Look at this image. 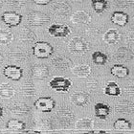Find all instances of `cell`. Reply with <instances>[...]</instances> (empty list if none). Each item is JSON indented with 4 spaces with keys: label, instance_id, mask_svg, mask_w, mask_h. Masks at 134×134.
<instances>
[{
    "label": "cell",
    "instance_id": "obj_9",
    "mask_svg": "<svg viewBox=\"0 0 134 134\" xmlns=\"http://www.w3.org/2000/svg\"><path fill=\"white\" fill-rule=\"evenodd\" d=\"M57 120L59 122V124L63 127H67L69 126L72 123V121L74 120V114L71 110L67 108H62L59 109V111L57 112Z\"/></svg>",
    "mask_w": 134,
    "mask_h": 134
},
{
    "label": "cell",
    "instance_id": "obj_19",
    "mask_svg": "<svg viewBox=\"0 0 134 134\" xmlns=\"http://www.w3.org/2000/svg\"><path fill=\"white\" fill-rule=\"evenodd\" d=\"M94 113L95 116L100 120H105L110 114V106L107 103H98L94 105Z\"/></svg>",
    "mask_w": 134,
    "mask_h": 134
},
{
    "label": "cell",
    "instance_id": "obj_18",
    "mask_svg": "<svg viewBox=\"0 0 134 134\" xmlns=\"http://www.w3.org/2000/svg\"><path fill=\"white\" fill-rule=\"evenodd\" d=\"M6 56L8 57L10 60H14V62H23L29 58V54L25 50L19 49V48H15V49H12L7 53Z\"/></svg>",
    "mask_w": 134,
    "mask_h": 134
},
{
    "label": "cell",
    "instance_id": "obj_30",
    "mask_svg": "<svg viewBox=\"0 0 134 134\" xmlns=\"http://www.w3.org/2000/svg\"><path fill=\"white\" fill-rule=\"evenodd\" d=\"M14 40V34L8 29H0V44L8 45Z\"/></svg>",
    "mask_w": 134,
    "mask_h": 134
},
{
    "label": "cell",
    "instance_id": "obj_28",
    "mask_svg": "<svg viewBox=\"0 0 134 134\" xmlns=\"http://www.w3.org/2000/svg\"><path fill=\"white\" fill-rule=\"evenodd\" d=\"M91 6L96 14H102L108 8L107 0H91Z\"/></svg>",
    "mask_w": 134,
    "mask_h": 134
},
{
    "label": "cell",
    "instance_id": "obj_12",
    "mask_svg": "<svg viewBox=\"0 0 134 134\" xmlns=\"http://www.w3.org/2000/svg\"><path fill=\"white\" fill-rule=\"evenodd\" d=\"M51 63L53 65L56 69L60 70V71H64V70H67L68 68L72 67V62L71 59H69L68 58L64 56H56L55 58L52 59L51 60Z\"/></svg>",
    "mask_w": 134,
    "mask_h": 134
},
{
    "label": "cell",
    "instance_id": "obj_22",
    "mask_svg": "<svg viewBox=\"0 0 134 134\" xmlns=\"http://www.w3.org/2000/svg\"><path fill=\"white\" fill-rule=\"evenodd\" d=\"M71 71L79 78H87L91 74V67L87 64H79L72 67Z\"/></svg>",
    "mask_w": 134,
    "mask_h": 134
},
{
    "label": "cell",
    "instance_id": "obj_37",
    "mask_svg": "<svg viewBox=\"0 0 134 134\" xmlns=\"http://www.w3.org/2000/svg\"><path fill=\"white\" fill-rule=\"evenodd\" d=\"M125 39L127 43H132L134 44V29H130L126 31L125 34Z\"/></svg>",
    "mask_w": 134,
    "mask_h": 134
},
{
    "label": "cell",
    "instance_id": "obj_3",
    "mask_svg": "<svg viewBox=\"0 0 134 134\" xmlns=\"http://www.w3.org/2000/svg\"><path fill=\"white\" fill-rule=\"evenodd\" d=\"M49 86L57 92L66 93L72 86V81L64 77H55L50 81Z\"/></svg>",
    "mask_w": 134,
    "mask_h": 134
},
{
    "label": "cell",
    "instance_id": "obj_14",
    "mask_svg": "<svg viewBox=\"0 0 134 134\" xmlns=\"http://www.w3.org/2000/svg\"><path fill=\"white\" fill-rule=\"evenodd\" d=\"M113 58L116 60H120V62H129L134 58V54L129 48L120 47L113 54Z\"/></svg>",
    "mask_w": 134,
    "mask_h": 134
},
{
    "label": "cell",
    "instance_id": "obj_16",
    "mask_svg": "<svg viewBox=\"0 0 134 134\" xmlns=\"http://www.w3.org/2000/svg\"><path fill=\"white\" fill-rule=\"evenodd\" d=\"M70 19L74 24H88L91 21V15L85 11H77L71 15Z\"/></svg>",
    "mask_w": 134,
    "mask_h": 134
},
{
    "label": "cell",
    "instance_id": "obj_26",
    "mask_svg": "<svg viewBox=\"0 0 134 134\" xmlns=\"http://www.w3.org/2000/svg\"><path fill=\"white\" fill-rule=\"evenodd\" d=\"M15 95V90L10 83L4 82L0 84V98L11 99Z\"/></svg>",
    "mask_w": 134,
    "mask_h": 134
},
{
    "label": "cell",
    "instance_id": "obj_35",
    "mask_svg": "<svg viewBox=\"0 0 134 134\" xmlns=\"http://www.w3.org/2000/svg\"><path fill=\"white\" fill-rule=\"evenodd\" d=\"M6 2L8 3L11 7L14 8H20L22 5L26 3V0H6Z\"/></svg>",
    "mask_w": 134,
    "mask_h": 134
},
{
    "label": "cell",
    "instance_id": "obj_20",
    "mask_svg": "<svg viewBox=\"0 0 134 134\" xmlns=\"http://www.w3.org/2000/svg\"><path fill=\"white\" fill-rule=\"evenodd\" d=\"M103 39L106 44H115L121 39V34L116 29H109L108 31H106L103 34Z\"/></svg>",
    "mask_w": 134,
    "mask_h": 134
},
{
    "label": "cell",
    "instance_id": "obj_36",
    "mask_svg": "<svg viewBox=\"0 0 134 134\" xmlns=\"http://www.w3.org/2000/svg\"><path fill=\"white\" fill-rule=\"evenodd\" d=\"M114 2L119 7H123V8H126V7L134 5V0H114Z\"/></svg>",
    "mask_w": 134,
    "mask_h": 134
},
{
    "label": "cell",
    "instance_id": "obj_11",
    "mask_svg": "<svg viewBox=\"0 0 134 134\" xmlns=\"http://www.w3.org/2000/svg\"><path fill=\"white\" fill-rule=\"evenodd\" d=\"M30 76L36 80H44L49 76V69L44 64H36L30 70Z\"/></svg>",
    "mask_w": 134,
    "mask_h": 134
},
{
    "label": "cell",
    "instance_id": "obj_34",
    "mask_svg": "<svg viewBox=\"0 0 134 134\" xmlns=\"http://www.w3.org/2000/svg\"><path fill=\"white\" fill-rule=\"evenodd\" d=\"M35 126H36V127L40 129H51V127H52L50 122L48 120H43V119L36 120V123H35Z\"/></svg>",
    "mask_w": 134,
    "mask_h": 134
},
{
    "label": "cell",
    "instance_id": "obj_23",
    "mask_svg": "<svg viewBox=\"0 0 134 134\" xmlns=\"http://www.w3.org/2000/svg\"><path fill=\"white\" fill-rule=\"evenodd\" d=\"M103 93L107 96L119 97L122 94V90L115 81H108L103 88Z\"/></svg>",
    "mask_w": 134,
    "mask_h": 134
},
{
    "label": "cell",
    "instance_id": "obj_5",
    "mask_svg": "<svg viewBox=\"0 0 134 134\" xmlns=\"http://www.w3.org/2000/svg\"><path fill=\"white\" fill-rule=\"evenodd\" d=\"M50 21L49 15L42 12L33 11L28 14V22L32 26H42Z\"/></svg>",
    "mask_w": 134,
    "mask_h": 134
},
{
    "label": "cell",
    "instance_id": "obj_27",
    "mask_svg": "<svg viewBox=\"0 0 134 134\" xmlns=\"http://www.w3.org/2000/svg\"><path fill=\"white\" fill-rule=\"evenodd\" d=\"M18 37L21 41L24 42H33L36 39V34L32 31L31 29H29L28 27H23L19 31L18 34Z\"/></svg>",
    "mask_w": 134,
    "mask_h": 134
},
{
    "label": "cell",
    "instance_id": "obj_10",
    "mask_svg": "<svg viewBox=\"0 0 134 134\" xmlns=\"http://www.w3.org/2000/svg\"><path fill=\"white\" fill-rule=\"evenodd\" d=\"M70 100L76 106H85L90 103V95L84 91H78L70 96Z\"/></svg>",
    "mask_w": 134,
    "mask_h": 134
},
{
    "label": "cell",
    "instance_id": "obj_6",
    "mask_svg": "<svg viewBox=\"0 0 134 134\" xmlns=\"http://www.w3.org/2000/svg\"><path fill=\"white\" fill-rule=\"evenodd\" d=\"M3 74L6 78L14 81H18L23 76V69L16 65H7L3 69Z\"/></svg>",
    "mask_w": 134,
    "mask_h": 134
},
{
    "label": "cell",
    "instance_id": "obj_43",
    "mask_svg": "<svg viewBox=\"0 0 134 134\" xmlns=\"http://www.w3.org/2000/svg\"><path fill=\"white\" fill-rule=\"evenodd\" d=\"M0 62H1V57H0Z\"/></svg>",
    "mask_w": 134,
    "mask_h": 134
},
{
    "label": "cell",
    "instance_id": "obj_42",
    "mask_svg": "<svg viewBox=\"0 0 134 134\" xmlns=\"http://www.w3.org/2000/svg\"><path fill=\"white\" fill-rule=\"evenodd\" d=\"M76 1H82V0H76Z\"/></svg>",
    "mask_w": 134,
    "mask_h": 134
},
{
    "label": "cell",
    "instance_id": "obj_41",
    "mask_svg": "<svg viewBox=\"0 0 134 134\" xmlns=\"http://www.w3.org/2000/svg\"><path fill=\"white\" fill-rule=\"evenodd\" d=\"M3 115H4V110H3L2 106H0V119L3 117Z\"/></svg>",
    "mask_w": 134,
    "mask_h": 134
},
{
    "label": "cell",
    "instance_id": "obj_17",
    "mask_svg": "<svg viewBox=\"0 0 134 134\" xmlns=\"http://www.w3.org/2000/svg\"><path fill=\"white\" fill-rule=\"evenodd\" d=\"M52 12L57 16H66L71 13V7L65 2H58L51 8Z\"/></svg>",
    "mask_w": 134,
    "mask_h": 134
},
{
    "label": "cell",
    "instance_id": "obj_1",
    "mask_svg": "<svg viewBox=\"0 0 134 134\" xmlns=\"http://www.w3.org/2000/svg\"><path fill=\"white\" fill-rule=\"evenodd\" d=\"M68 50L74 55L81 56L89 50V45L82 37L75 36L68 42Z\"/></svg>",
    "mask_w": 134,
    "mask_h": 134
},
{
    "label": "cell",
    "instance_id": "obj_8",
    "mask_svg": "<svg viewBox=\"0 0 134 134\" xmlns=\"http://www.w3.org/2000/svg\"><path fill=\"white\" fill-rule=\"evenodd\" d=\"M1 19L9 27L18 26L22 21V15L15 12H5L1 16Z\"/></svg>",
    "mask_w": 134,
    "mask_h": 134
},
{
    "label": "cell",
    "instance_id": "obj_31",
    "mask_svg": "<svg viewBox=\"0 0 134 134\" xmlns=\"http://www.w3.org/2000/svg\"><path fill=\"white\" fill-rule=\"evenodd\" d=\"M92 62L96 65H104L108 62V57L105 54L100 52V51H96L92 54Z\"/></svg>",
    "mask_w": 134,
    "mask_h": 134
},
{
    "label": "cell",
    "instance_id": "obj_39",
    "mask_svg": "<svg viewBox=\"0 0 134 134\" xmlns=\"http://www.w3.org/2000/svg\"><path fill=\"white\" fill-rule=\"evenodd\" d=\"M97 86H98V82H97L96 80H91V81L87 82V87L91 90H95L97 88Z\"/></svg>",
    "mask_w": 134,
    "mask_h": 134
},
{
    "label": "cell",
    "instance_id": "obj_40",
    "mask_svg": "<svg viewBox=\"0 0 134 134\" xmlns=\"http://www.w3.org/2000/svg\"><path fill=\"white\" fill-rule=\"evenodd\" d=\"M53 1V0H33V2L36 5H39V6H45V5H48L49 3H51Z\"/></svg>",
    "mask_w": 134,
    "mask_h": 134
},
{
    "label": "cell",
    "instance_id": "obj_33",
    "mask_svg": "<svg viewBox=\"0 0 134 134\" xmlns=\"http://www.w3.org/2000/svg\"><path fill=\"white\" fill-rule=\"evenodd\" d=\"M113 127L116 130H129L131 129V123L125 118H119L113 124Z\"/></svg>",
    "mask_w": 134,
    "mask_h": 134
},
{
    "label": "cell",
    "instance_id": "obj_15",
    "mask_svg": "<svg viewBox=\"0 0 134 134\" xmlns=\"http://www.w3.org/2000/svg\"><path fill=\"white\" fill-rule=\"evenodd\" d=\"M111 22L115 25H118L120 27H125L129 23V15L126 14L125 12L116 11L111 14Z\"/></svg>",
    "mask_w": 134,
    "mask_h": 134
},
{
    "label": "cell",
    "instance_id": "obj_21",
    "mask_svg": "<svg viewBox=\"0 0 134 134\" xmlns=\"http://www.w3.org/2000/svg\"><path fill=\"white\" fill-rule=\"evenodd\" d=\"M115 111L124 114H132L134 113V103L129 100H122L116 104Z\"/></svg>",
    "mask_w": 134,
    "mask_h": 134
},
{
    "label": "cell",
    "instance_id": "obj_29",
    "mask_svg": "<svg viewBox=\"0 0 134 134\" xmlns=\"http://www.w3.org/2000/svg\"><path fill=\"white\" fill-rule=\"evenodd\" d=\"M20 95L25 98H32L36 95V88L35 85L31 82H25L20 86Z\"/></svg>",
    "mask_w": 134,
    "mask_h": 134
},
{
    "label": "cell",
    "instance_id": "obj_7",
    "mask_svg": "<svg viewBox=\"0 0 134 134\" xmlns=\"http://www.w3.org/2000/svg\"><path fill=\"white\" fill-rule=\"evenodd\" d=\"M48 33L53 37H66L71 34V29L63 24H52L48 28Z\"/></svg>",
    "mask_w": 134,
    "mask_h": 134
},
{
    "label": "cell",
    "instance_id": "obj_38",
    "mask_svg": "<svg viewBox=\"0 0 134 134\" xmlns=\"http://www.w3.org/2000/svg\"><path fill=\"white\" fill-rule=\"evenodd\" d=\"M125 90L129 96H134V81H129L125 86Z\"/></svg>",
    "mask_w": 134,
    "mask_h": 134
},
{
    "label": "cell",
    "instance_id": "obj_4",
    "mask_svg": "<svg viewBox=\"0 0 134 134\" xmlns=\"http://www.w3.org/2000/svg\"><path fill=\"white\" fill-rule=\"evenodd\" d=\"M34 105L38 111L43 112V113H49L55 108L56 102L51 97H40L35 100Z\"/></svg>",
    "mask_w": 134,
    "mask_h": 134
},
{
    "label": "cell",
    "instance_id": "obj_32",
    "mask_svg": "<svg viewBox=\"0 0 134 134\" xmlns=\"http://www.w3.org/2000/svg\"><path fill=\"white\" fill-rule=\"evenodd\" d=\"M26 127V124L20 120L12 119L6 124V129L9 130H23Z\"/></svg>",
    "mask_w": 134,
    "mask_h": 134
},
{
    "label": "cell",
    "instance_id": "obj_2",
    "mask_svg": "<svg viewBox=\"0 0 134 134\" xmlns=\"http://www.w3.org/2000/svg\"><path fill=\"white\" fill-rule=\"evenodd\" d=\"M33 55L38 59H47L54 53L53 46L46 41H37L32 48Z\"/></svg>",
    "mask_w": 134,
    "mask_h": 134
},
{
    "label": "cell",
    "instance_id": "obj_13",
    "mask_svg": "<svg viewBox=\"0 0 134 134\" xmlns=\"http://www.w3.org/2000/svg\"><path fill=\"white\" fill-rule=\"evenodd\" d=\"M7 109L11 112L12 114H27L31 111V107L24 103H12L7 105Z\"/></svg>",
    "mask_w": 134,
    "mask_h": 134
},
{
    "label": "cell",
    "instance_id": "obj_24",
    "mask_svg": "<svg viewBox=\"0 0 134 134\" xmlns=\"http://www.w3.org/2000/svg\"><path fill=\"white\" fill-rule=\"evenodd\" d=\"M110 73H111V75L115 76L117 78L123 79V78H126V76H129V69L123 64H115L111 67Z\"/></svg>",
    "mask_w": 134,
    "mask_h": 134
},
{
    "label": "cell",
    "instance_id": "obj_25",
    "mask_svg": "<svg viewBox=\"0 0 134 134\" xmlns=\"http://www.w3.org/2000/svg\"><path fill=\"white\" fill-rule=\"evenodd\" d=\"M75 127L78 130H92L94 127V122L93 120L89 119V118H81L80 120H78L75 124Z\"/></svg>",
    "mask_w": 134,
    "mask_h": 134
}]
</instances>
